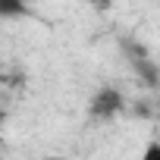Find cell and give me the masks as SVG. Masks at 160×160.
I'll return each instance as SVG.
<instances>
[{"label":"cell","instance_id":"3","mask_svg":"<svg viewBox=\"0 0 160 160\" xmlns=\"http://www.w3.org/2000/svg\"><path fill=\"white\" fill-rule=\"evenodd\" d=\"M22 13H25L22 3H13V0L7 3V0H0V16H22Z\"/></svg>","mask_w":160,"mask_h":160},{"label":"cell","instance_id":"1","mask_svg":"<svg viewBox=\"0 0 160 160\" xmlns=\"http://www.w3.org/2000/svg\"><path fill=\"white\" fill-rule=\"evenodd\" d=\"M119 107H122V94L116 88H101L91 98V116L94 119H110L119 113Z\"/></svg>","mask_w":160,"mask_h":160},{"label":"cell","instance_id":"4","mask_svg":"<svg viewBox=\"0 0 160 160\" xmlns=\"http://www.w3.org/2000/svg\"><path fill=\"white\" fill-rule=\"evenodd\" d=\"M0 122H3V113H0Z\"/></svg>","mask_w":160,"mask_h":160},{"label":"cell","instance_id":"2","mask_svg":"<svg viewBox=\"0 0 160 160\" xmlns=\"http://www.w3.org/2000/svg\"><path fill=\"white\" fill-rule=\"evenodd\" d=\"M141 160H160V141H157V138H151V141L144 144V151H141Z\"/></svg>","mask_w":160,"mask_h":160}]
</instances>
